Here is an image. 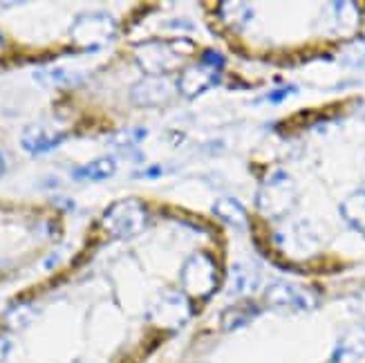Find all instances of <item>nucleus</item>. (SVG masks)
<instances>
[{
    "label": "nucleus",
    "mask_w": 365,
    "mask_h": 363,
    "mask_svg": "<svg viewBox=\"0 0 365 363\" xmlns=\"http://www.w3.org/2000/svg\"><path fill=\"white\" fill-rule=\"evenodd\" d=\"M193 43L186 39L175 41H148L135 47V58L146 74L150 76H164L178 66L180 61L190 56Z\"/></svg>",
    "instance_id": "obj_1"
},
{
    "label": "nucleus",
    "mask_w": 365,
    "mask_h": 363,
    "mask_svg": "<svg viewBox=\"0 0 365 363\" xmlns=\"http://www.w3.org/2000/svg\"><path fill=\"white\" fill-rule=\"evenodd\" d=\"M148 225V209L137 198H123L103 211L101 229L115 240H125L141 233Z\"/></svg>",
    "instance_id": "obj_2"
},
{
    "label": "nucleus",
    "mask_w": 365,
    "mask_h": 363,
    "mask_svg": "<svg viewBox=\"0 0 365 363\" xmlns=\"http://www.w3.org/2000/svg\"><path fill=\"white\" fill-rule=\"evenodd\" d=\"M180 282L186 298H209L220 285L217 265L209 254H193L182 267Z\"/></svg>",
    "instance_id": "obj_3"
},
{
    "label": "nucleus",
    "mask_w": 365,
    "mask_h": 363,
    "mask_svg": "<svg viewBox=\"0 0 365 363\" xmlns=\"http://www.w3.org/2000/svg\"><path fill=\"white\" fill-rule=\"evenodd\" d=\"M117 25L108 14H83L72 25V41L86 50H99L115 36Z\"/></svg>",
    "instance_id": "obj_4"
},
{
    "label": "nucleus",
    "mask_w": 365,
    "mask_h": 363,
    "mask_svg": "<svg viewBox=\"0 0 365 363\" xmlns=\"http://www.w3.org/2000/svg\"><path fill=\"white\" fill-rule=\"evenodd\" d=\"M296 202V191H294V184L292 180L284 175V173H276V175L269 178L260 193H258V207L260 211H264L267 215L272 218H278V215H284Z\"/></svg>",
    "instance_id": "obj_5"
},
{
    "label": "nucleus",
    "mask_w": 365,
    "mask_h": 363,
    "mask_svg": "<svg viewBox=\"0 0 365 363\" xmlns=\"http://www.w3.org/2000/svg\"><path fill=\"white\" fill-rule=\"evenodd\" d=\"M267 305L284 312H309L316 305V296L305 290L298 287L294 282H274L264 292Z\"/></svg>",
    "instance_id": "obj_6"
},
{
    "label": "nucleus",
    "mask_w": 365,
    "mask_h": 363,
    "mask_svg": "<svg viewBox=\"0 0 365 363\" xmlns=\"http://www.w3.org/2000/svg\"><path fill=\"white\" fill-rule=\"evenodd\" d=\"M220 81V74L215 68L206 66V63H195V66H188L182 74L178 88L186 99H195L206 90H211Z\"/></svg>",
    "instance_id": "obj_7"
},
{
    "label": "nucleus",
    "mask_w": 365,
    "mask_h": 363,
    "mask_svg": "<svg viewBox=\"0 0 365 363\" xmlns=\"http://www.w3.org/2000/svg\"><path fill=\"white\" fill-rule=\"evenodd\" d=\"M188 317H190L188 298L182 296V294H168L155 305V317L153 319L160 325H164V327L175 329V327L184 325L188 321Z\"/></svg>",
    "instance_id": "obj_8"
},
{
    "label": "nucleus",
    "mask_w": 365,
    "mask_h": 363,
    "mask_svg": "<svg viewBox=\"0 0 365 363\" xmlns=\"http://www.w3.org/2000/svg\"><path fill=\"white\" fill-rule=\"evenodd\" d=\"M66 141V135L63 133H54L52 128H47L43 123H31L23 131V137H21V144L27 153L31 155H41V153H47L56 148L58 144Z\"/></svg>",
    "instance_id": "obj_9"
},
{
    "label": "nucleus",
    "mask_w": 365,
    "mask_h": 363,
    "mask_svg": "<svg viewBox=\"0 0 365 363\" xmlns=\"http://www.w3.org/2000/svg\"><path fill=\"white\" fill-rule=\"evenodd\" d=\"M170 92H173V88L166 81H162V76H153V78H148V81H144V83H139L133 90V99L139 106H155V103L168 101Z\"/></svg>",
    "instance_id": "obj_10"
},
{
    "label": "nucleus",
    "mask_w": 365,
    "mask_h": 363,
    "mask_svg": "<svg viewBox=\"0 0 365 363\" xmlns=\"http://www.w3.org/2000/svg\"><path fill=\"white\" fill-rule=\"evenodd\" d=\"M117 173V162L113 157H97L83 166H78L74 170V180H83V182H103L108 178H113Z\"/></svg>",
    "instance_id": "obj_11"
},
{
    "label": "nucleus",
    "mask_w": 365,
    "mask_h": 363,
    "mask_svg": "<svg viewBox=\"0 0 365 363\" xmlns=\"http://www.w3.org/2000/svg\"><path fill=\"white\" fill-rule=\"evenodd\" d=\"M213 213L229 227H235V229L247 227V211L235 198H220L213 207Z\"/></svg>",
    "instance_id": "obj_12"
},
{
    "label": "nucleus",
    "mask_w": 365,
    "mask_h": 363,
    "mask_svg": "<svg viewBox=\"0 0 365 363\" xmlns=\"http://www.w3.org/2000/svg\"><path fill=\"white\" fill-rule=\"evenodd\" d=\"M256 314H258L256 303H251V301L235 303L229 310H225V314H222V327L231 332V329H237V327L247 325L249 321H253V319H256Z\"/></svg>",
    "instance_id": "obj_13"
},
{
    "label": "nucleus",
    "mask_w": 365,
    "mask_h": 363,
    "mask_svg": "<svg viewBox=\"0 0 365 363\" xmlns=\"http://www.w3.org/2000/svg\"><path fill=\"white\" fill-rule=\"evenodd\" d=\"M341 215L347 225H352L359 231H365V191H356L347 195L341 204Z\"/></svg>",
    "instance_id": "obj_14"
},
{
    "label": "nucleus",
    "mask_w": 365,
    "mask_h": 363,
    "mask_svg": "<svg viewBox=\"0 0 365 363\" xmlns=\"http://www.w3.org/2000/svg\"><path fill=\"white\" fill-rule=\"evenodd\" d=\"M34 319H36V310L27 303H21L5 314V325L14 329V332H19V329H25Z\"/></svg>",
    "instance_id": "obj_15"
},
{
    "label": "nucleus",
    "mask_w": 365,
    "mask_h": 363,
    "mask_svg": "<svg viewBox=\"0 0 365 363\" xmlns=\"http://www.w3.org/2000/svg\"><path fill=\"white\" fill-rule=\"evenodd\" d=\"M9 350H11V343H9V339L0 337V363H5V359H7Z\"/></svg>",
    "instance_id": "obj_16"
},
{
    "label": "nucleus",
    "mask_w": 365,
    "mask_h": 363,
    "mask_svg": "<svg viewBox=\"0 0 365 363\" xmlns=\"http://www.w3.org/2000/svg\"><path fill=\"white\" fill-rule=\"evenodd\" d=\"M289 92H294V90H282V92H276V94H272L269 99H274V101H278V99H282L284 94H289Z\"/></svg>",
    "instance_id": "obj_17"
},
{
    "label": "nucleus",
    "mask_w": 365,
    "mask_h": 363,
    "mask_svg": "<svg viewBox=\"0 0 365 363\" xmlns=\"http://www.w3.org/2000/svg\"><path fill=\"white\" fill-rule=\"evenodd\" d=\"M3 173H5V160H3V155H0V178H3Z\"/></svg>",
    "instance_id": "obj_18"
},
{
    "label": "nucleus",
    "mask_w": 365,
    "mask_h": 363,
    "mask_svg": "<svg viewBox=\"0 0 365 363\" xmlns=\"http://www.w3.org/2000/svg\"><path fill=\"white\" fill-rule=\"evenodd\" d=\"M3 45H5V41H3V36H0V50H3Z\"/></svg>",
    "instance_id": "obj_19"
}]
</instances>
